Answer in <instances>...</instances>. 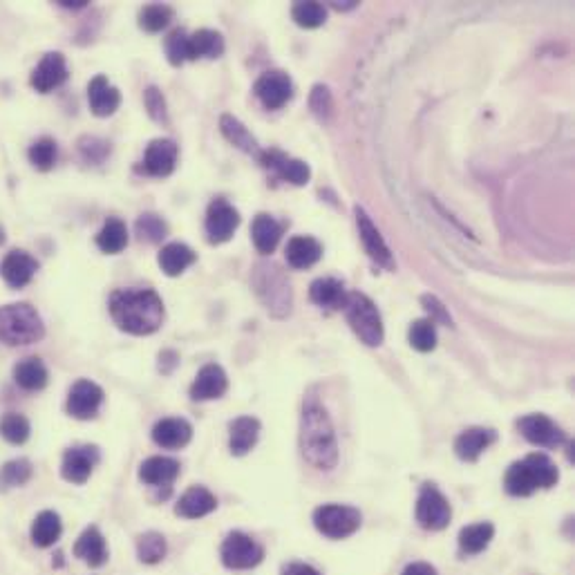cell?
I'll list each match as a JSON object with an SVG mask.
<instances>
[{
    "label": "cell",
    "instance_id": "1",
    "mask_svg": "<svg viewBox=\"0 0 575 575\" xmlns=\"http://www.w3.org/2000/svg\"><path fill=\"white\" fill-rule=\"evenodd\" d=\"M112 320L117 322L119 329L132 336L155 334L162 327L163 302L157 291L152 289H117L108 300Z\"/></svg>",
    "mask_w": 575,
    "mask_h": 575
},
{
    "label": "cell",
    "instance_id": "2",
    "mask_svg": "<svg viewBox=\"0 0 575 575\" xmlns=\"http://www.w3.org/2000/svg\"><path fill=\"white\" fill-rule=\"evenodd\" d=\"M300 453L319 470H331L339 461L334 425L327 410L316 399H309L302 408Z\"/></svg>",
    "mask_w": 575,
    "mask_h": 575
},
{
    "label": "cell",
    "instance_id": "3",
    "mask_svg": "<svg viewBox=\"0 0 575 575\" xmlns=\"http://www.w3.org/2000/svg\"><path fill=\"white\" fill-rule=\"evenodd\" d=\"M559 473L547 455L533 453L527 459L518 461L507 473V490L513 497H528L538 488H553L558 484Z\"/></svg>",
    "mask_w": 575,
    "mask_h": 575
},
{
    "label": "cell",
    "instance_id": "4",
    "mask_svg": "<svg viewBox=\"0 0 575 575\" xmlns=\"http://www.w3.org/2000/svg\"><path fill=\"white\" fill-rule=\"evenodd\" d=\"M46 336V325L29 302L0 307V343L9 347L32 345Z\"/></svg>",
    "mask_w": 575,
    "mask_h": 575
},
{
    "label": "cell",
    "instance_id": "5",
    "mask_svg": "<svg viewBox=\"0 0 575 575\" xmlns=\"http://www.w3.org/2000/svg\"><path fill=\"white\" fill-rule=\"evenodd\" d=\"M345 314L347 322L354 329V334L359 336L368 347H379L383 343V320H381L379 309L365 294H347L345 302Z\"/></svg>",
    "mask_w": 575,
    "mask_h": 575
},
{
    "label": "cell",
    "instance_id": "6",
    "mask_svg": "<svg viewBox=\"0 0 575 575\" xmlns=\"http://www.w3.org/2000/svg\"><path fill=\"white\" fill-rule=\"evenodd\" d=\"M314 527L329 539H345L361 527V513L351 507L325 504L314 510Z\"/></svg>",
    "mask_w": 575,
    "mask_h": 575
},
{
    "label": "cell",
    "instance_id": "7",
    "mask_svg": "<svg viewBox=\"0 0 575 575\" xmlns=\"http://www.w3.org/2000/svg\"><path fill=\"white\" fill-rule=\"evenodd\" d=\"M453 519V508L434 484H423L416 499V522L425 530H444Z\"/></svg>",
    "mask_w": 575,
    "mask_h": 575
},
{
    "label": "cell",
    "instance_id": "8",
    "mask_svg": "<svg viewBox=\"0 0 575 575\" xmlns=\"http://www.w3.org/2000/svg\"><path fill=\"white\" fill-rule=\"evenodd\" d=\"M220 555L226 569H233V571H246V569H254L262 562L265 549H262L254 538L235 530V533L226 535V539L222 542Z\"/></svg>",
    "mask_w": 575,
    "mask_h": 575
},
{
    "label": "cell",
    "instance_id": "9",
    "mask_svg": "<svg viewBox=\"0 0 575 575\" xmlns=\"http://www.w3.org/2000/svg\"><path fill=\"white\" fill-rule=\"evenodd\" d=\"M280 277H282L280 269H276V267H265V265L256 267L254 282H256L257 296H260L262 302L267 305V311H271V314H276V316L289 314V309H291L289 285L276 289V282L280 280Z\"/></svg>",
    "mask_w": 575,
    "mask_h": 575
},
{
    "label": "cell",
    "instance_id": "10",
    "mask_svg": "<svg viewBox=\"0 0 575 575\" xmlns=\"http://www.w3.org/2000/svg\"><path fill=\"white\" fill-rule=\"evenodd\" d=\"M518 428L528 444L539 445V448H559L567 441L562 428L555 421L549 419L547 414L522 416L518 421Z\"/></svg>",
    "mask_w": 575,
    "mask_h": 575
},
{
    "label": "cell",
    "instance_id": "11",
    "mask_svg": "<svg viewBox=\"0 0 575 575\" xmlns=\"http://www.w3.org/2000/svg\"><path fill=\"white\" fill-rule=\"evenodd\" d=\"M240 226V213L226 200H213L206 211V235L213 245L229 242Z\"/></svg>",
    "mask_w": 575,
    "mask_h": 575
},
{
    "label": "cell",
    "instance_id": "12",
    "mask_svg": "<svg viewBox=\"0 0 575 575\" xmlns=\"http://www.w3.org/2000/svg\"><path fill=\"white\" fill-rule=\"evenodd\" d=\"M177 155H180V148L172 139H155L148 143L139 171L152 177H168L175 171Z\"/></svg>",
    "mask_w": 575,
    "mask_h": 575
},
{
    "label": "cell",
    "instance_id": "13",
    "mask_svg": "<svg viewBox=\"0 0 575 575\" xmlns=\"http://www.w3.org/2000/svg\"><path fill=\"white\" fill-rule=\"evenodd\" d=\"M101 403H103V390L99 388L97 383H92V381L83 379V381H77V383L72 385V390H69L66 410L69 416H74V419L88 421L97 416Z\"/></svg>",
    "mask_w": 575,
    "mask_h": 575
},
{
    "label": "cell",
    "instance_id": "14",
    "mask_svg": "<svg viewBox=\"0 0 575 575\" xmlns=\"http://www.w3.org/2000/svg\"><path fill=\"white\" fill-rule=\"evenodd\" d=\"M99 459H101V455H99L97 445H77V448H69L63 455V479L69 484H86L90 479L92 470L97 468Z\"/></svg>",
    "mask_w": 575,
    "mask_h": 575
},
{
    "label": "cell",
    "instance_id": "15",
    "mask_svg": "<svg viewBox=\"0 0 575 575\" xmlns=\"http://www.w3.org/2000/svg\"><path fill=\"white\" fill-rule=\"evenodd\" d=\"M66 81H68V63L61 52H47L46 57L41 58V63L34 68L32 77H29V83H32L34 90L41 94L57 90V88H61Z\"/></svg>",
    "mask_w": 575,
    "mask_h": 575
},
{
    "label": "cell",
    "instance_id": "16",
    "mask_svg": "<svg viewBox=\"0 0 575 575\" xmlns=\"http://www.w3.org/2000/svg\"><path fill=\"white\" fill-rule=\"evenodd\" d=\"M254 92L262 101V106L269 108V110H277L294 97V83H291L289 74L276 69V72H267L257 78Z\"/></svg>",
    "mask_w": 575,
    "mask_h": 575
},
{
    "label": "cell",
    "instance_id": "17",
    "mask_svg": "<svg viewBox=\"0 0 575 575\" xmlns=\"http://www.w3.org/2000/svg\"><path fill=\"white\" fill-rule=\"evenodd\" d=\"M257 160H260V163L267 171H274L282 182H289V184L302 186L307 184L311 177L309 166H307L305 162L291 160V157H287L285 152L280 151H262Z\"/></svg>",
    "mask_w": 575,
    "mask_h": 575
},
{
    "label": "cell",
    "instance_id": "18",
    "mask_svg": "<svg viewBox=\"0 0 575 575\" xmlns=\"http://www.w3.org/2000/svg\"><path fill=\"white\" fill-rule=\"evenodd\" d=\"M37 271H38L37 257H32L27 251L21 249L9 251V254L3 257V262H0V276H3V280L7 282L9 287H14V289L27 287L29 282H32V277L37 276Z\"/></svg>",
    "mask_w": 575,
    "mask_h": 575
},
{
    "label": "cell",
    "instance_id": "19",
    "mask_svg": "<svg viewBox=\"0 0 575 575\" xmlns=\"http://www.w3.org/2000/svg\"><path fill=\"white\" fill-rule=\"evenodd\" d=\"M354 213H356V225H359V233H361V240H363L365 251H368L371 260L379 262L381 267L392 269V267H394V260H392V254H390L388 245H385L383 235H381V231L376 229L371 217L363 211V208L356 206Z\"/></svg>",
    "mask_w": 575,
    "mask_h": 575
},
{
    "label": "cell",
    "instance_id": "20",
    "mask_svg": "<svg viewBox=\"0 0 575 575\" xmlns=\"http://www.w3.org/2000/svg\"><path fill=\"white\" fill-rule=\"evenodd\" d=\"M226 390H229V379H226L225 370H222L220 365L211 363L197 371L195 381H193L191 385V399L193 401L220 399V396L226 394Z\"/></svg>",
    "mask_w": 575,
    "mask_h": 575
},
{
    "label": "cell",
    "instance_id": "21",
    "mask_svg": "<svg viewBox=\"0 0 575 575\" xmlns=\"http://www.w3.org/2000/svg\"><path fill=\"white\" fill-rule=\"evenodd\" d=\"M88 103L97 117H110L121 106V92L103 74H99L88 86Z\"/></svg>",
    "mask_w": 575,
    "mask_h": 575
},
{
    "label": "cell",
    "instance_id": "22",
    "mask_svg": "<svg viewBox=\"0 0 575 575\" xmlns=\"http://www.w3.org/2000/svg\"><path fill=\"white\" fill-rule=\"evenodd\" d=\"M497 441V433L490 428H468L455 439V453L461 461H477Z\"/></svg>",
    "mask_w": 575,
    "mask_h": 575
},
{
    "label": "cell",
    "instance_id": "23",
    "mask_svg": "<svg viewBox=\"0 0 575 575\" xmlns=\"http://www.w3.org/2000/svg\"><path fill=\"white\" fill-rule=\"evenodd\" d=\"M215 508H217L215 495L208 488H204V486H193V488H188L180 497L175 513L186 519H200L206 518V515L213 513Z\"/></svg>",
    "mask_w": 575,
    "mask_h": 575
},
{
    "label": "cell",
    "instance_id": "24",
    "mask_svg": "<svg viewBox=\"0 0 575 575\" xmlns=\"http://www.w3.org/2000/svg\"><path fill=\"white\" fill-rule=\"evenodd\" d=\"M193 439V428L191 423L184 419H162L157 421L155 428H152V441H155L160 448L166 450H180L188 445V441Z\"/></svg>",
    "mask_w": 575,
    "mask_h": 575
},
{
    "label": "cell",
    "instance_id": "25",
    "mask_svg": "<svg viewBox=\"0 0 575 575\" xmlns=\"http://www.w3.org/2000/svg\"><path fill=\"white\" fill-rule=\"evenodd\" d=\"M229 448L235 457H245L260 437V421L254 416H240L229 425Z\"/></svg>",
    "mask_w": 575,
    "mask_h": 575
},
{
    "label": "cell",
    "instance_id": "26",
    "mask_svg": "<svg viewBox=\"0 0 575 575\" xmlns=\"http://www.w3.org/2000/svg\"><path fill=\"white\" fill-rule=\"evenodd\" d=\"M287 262H289L294 269H309L316 262L320 260L322 246L316 237L309 235H296L291 237L289 245H287Z\"/></svg>",
    "mask_w": 575,
    "mask_h": 575
},
{
    "label": "cell",
    "instance_id": "27",
    "mask_svg": "<svg viewBox=\"0 0 575 575\" xmlns=\"http://www.w3.org/2000/svg\"><path fill=\"white\" fill-rule=\"evenodd\" d=\"M180 475V461L171 457H151L139 468V479L148 486H171Z\"/></svg>",
    "mask_w": 575,
    "mask_h": 575
},
{
    "label": "cell",
    "instance_id": "28",
    "mask_svg": "<svg viewBox=\"0 0 575 575\" xmlns=\"http://www.w3.org/2000/svg\"><path fill=\"white\" fill-rule=\"evenodd\" d=\"M74 555L90 567H103L108 559V547L97 527L86 528L74 544Z\"/></svg>",
    "mask_w": 575,
    "mask_h": 575
},
{
    "label": "cell",
    "instance_id": "29",
    "mask_svg": "<svg viewBox=\"0 0 575 575\" xmlns=\"http://www.w3.org/2000/svg\"><path fill=\"white\" fill-rule=\"evenodd\" d=\"M309 298L314 305L325 307V309H343L347 302V291L343 282L336 277H319L311 282Z\"/></svg>",
    "mask_w": 575,
    "mask_h": 575
},
{
    "label": "cell",
    "instance_id": "30",
    "mask_svg": "<svg viewBox=\"0 0 575 575\" xmlns=\"http://www.w3.org/2000/svg\"><path fill=\"white\" fill-rule=\"evenodd\" d=\"M47 368L41 359L37 356H29V359L18 361L14 365V381H16L18 388H23L25 392H38L47 385Z\"/></svg>",
    "mask_w": 575,
    "mask_h": 575
},
{
    "label": "cell",
    "instance_id": "31",
    "mask_svg": "<svg viewBox=\"0 0 575 575\" xmlns=\"http://www.w3.org/2000/svg\"><path fill=\"white\" fill-rule=\"evenodd\" d=\"M251 237H254L256 249L260 251L262 256H269V254H274L277 242H280L282 226L277 225L271 215L260 213V215L254 220V225H251Z\"/></svg>",
    "mask_w": 575,
    "mask_h": 575
},
{
    "label": "cell",
    "instance_id": "32",
    "mask_svg": "<svg viewBox=\"0 0 575 575\" xmlns=\"http://www.w3.org/2000/svg\"><path fill=\"white\" fill-rule=\"evenodd\" d=\"M195 257L197 256L193 254L191 246L182 245V242H171V245H166L160 251V257H157V260H160L163 274L175 277V276L184 274L188 267L195 262Z\"/></svg>",
    "mask_w": 575,
    "mask_h": 575
},
{
    "label": "cell",
    "instance_id": "33",
    "mask_svg": "<svg viewBox=\"0 0 575 575\" xmlns=\"http://www.w3.org/2000/svg\"><path fill=\"white\" fill-rule=\"evenodd\" d=\"M61 533H63L61 518H58L54 510H43V513L37 515V519H34L32 524V544L38 549H47L58 542Z\"/></svg>",
    "mask_w": 575,
    "mask_h": 575
},
{
    "label": "cell",
    "instance_id": "34",
    "mask_svg": "<svg viewBox=\"0 0 575 575\" xmlns=\"http://www.w3.org/2000/svg\"><path fill=\"white\" fill-rule=\"evenodd\" d=\"M191 61L195 58H220L225 54V38L215 29H200L188 37Z\"/></svg>",
    "mask_w": 575,
    "mask_h": 575
},
{
    "label": "cell",
    "instance_id": "35",
    "mask_svg": "<svg viewBox=\"0 0 575 575\" xmlns=\"http://www.w3.org/2000/svg\"><path fill=\"white\" fill-rule=\"evenodd\" d=\"M220 131H222V135H225L226 141L233 143V146H235V148H240V151L249 152V155L260 157L262 151H260V148H257L256 137L251 135L249 131H246V126L237 117L222 115L220 117Z\"/></svg>",
    "mask_w": 575,
    "mask_h": 575
},
{
    "label": "cell",
    "instance_id": "36",
    "mask_svg": "<svg viewBox=\"0 0 575 575\" xmlns=\"http://www.w3.org/2000/svg\"><path fill=\"white\" fill-rule=\"evenodd\" d=\"M495 538V527L490 522L470 524L459 533V551L464 555H477L488 549L490 539Z\"/></svg>",
    "mask_w": 575,
    "mask_h": 575
},
{
    "label": "cell",
    "instance_id": "37",
    "mask_svg": "<svg viewBox=\"0 0 575 575\" xmlns=\"http://www.w3.org/2000/svg\"><path fill=\"white\" fill-rule=\"evenodd\" d=\"M97 246L108 256L121 254L128 246V229L119 217H108L103 229L97 233Z\"/></svg>",
    "mask_w": 575,
    "mask_h": 575
},
{
    "label": "cell",
    "instance_id": "38",
    "mask_svg": "<svg viewBox=\"0 0 575 575\" xmlns=\"http://www.w3.org/2000/svg\"><path fill=\"white\" fill-rule=\"evenodd\" d=\"M166 539H163L162 533H143L139 535L137 539V555L143 564H160L163 558H166Z\"/></svg>",
    "mask_w": 575,
    "mask_h": 575
},
{
    "label": "cell",
    "instance_id": "39",
    "mask_svg": "<svg viewBox=\"0 0 575 575\" xmlns=\"http://www.w3.org/2000/svg\"><path fill=\"white\" fill-rule=\"evenodd\" d=\"M32 433V425L18 413H7L0 419V437L12 445H23L29 439Z\"/></svg>",
    "mask_w": 575,
    "mask_h": 575
},
{
    "label": "cell",
    "instance_id": "40",
    "mask_svg": "<svg viewBox=\"0 0 575 575\" xmlns=\"http://www.w3.org/2000/svg\"><path fill=\"white\" fill-rule=\"evenodd\" d=\"M29 163H32L37 171H52L54 163H57V157H58V148H57V141L49 137H41L37 139V141L29 146Z\"/></svg>",
    "mask_w": 575,
    "mask_h": 575
},
{
    "label": "cell",
    "instance_id": "41",
    "mask_svg": "<svg viewBox=\"0 0 575 575\" xmlns=\"http://www.w3.org/2000/svg\"><path fill=\"white\" fill-rule=\"evenodd\" d=\"M32 464L27 459H12L0 468V490L25 486L32 479Z\"/></svg>",
    "mask_w": 575,
    "mask_h": 575
},
{
    "label": "cell",
    "instance_id": "42",
    "mask_svg": "<svg viewBox=\"0 0 575 575\" xmlns=\"http://www.w3.org/2000/svg\"><path fill=\"white\" fill-rule=\"evenodd\" d=\"M172 16H175V12H172L168 5H146V7L139 12V25H141V29H146V32L155 34L166 29L168 25H171Z\"/></svg>",
    "mask_w": 575,
    "mask_h": 575
},
{
    "label": "cell",
    "instance_id": "43",
    "mask_svg": "<svg viewBox=\"0 0 575 575\" xmlns=\"http://www.w3.org/2000/svg\"><path fill=\"white\" fill-rule=\"evenodd\" d=\"M410 345L414 347L416 351H433L437 347V329H434V322L430 320H416L413 322L408 331Z\"/></svg>",
    "mask_w": 575,
    "mask_h": 575
},
{
    "label": "cell",
    "instance_id": "44",
    "mask_svg": "<svg viewBox=\"0 0 575 575\" xmlns=\"http://www.w3.org/2000/svg\"><path fill=\"white\" fill-rule=\"evenodd\" d=\"M135 229L139 240L148 242V245H157V242H162L168 233L166 222H163L160 215H152V213H146V215L139 217Z\"/></svg>",
    "mask_w": 575,
    "mask_h": 575
},
{
    "label": "cell",
    "instance_id": "45",
    "mask_svg": "<svg viewBox=\"0 0 575 575\" xmlns=\"http://www.w3.org/2000/svg\"><path fill=\"white\" fill-rule=\"evenodd\" d=\"M291 16L300 27L314 29L327 21V9L320 3H296L291 9Z\"/></svg>",
    "mask_w": 575,
    "mask_h": 575
},
{
    "label": "cell",
    "instance_id": "46",
    "mask_svg": "<svg viewBox=\"0 0 575 575\" xmlns=\"http://www.w3.org/2000/svg\"><path fill=\"white\" fill-rule=\"evenodd\" d=\"M166 54L171 66H182V63L191 61V49H188V34L184 29H175L171 37L166 38Z\"/></svg>",
    "mask_w": 575,
    "mask_h": 575
},
{
    "label": "cell",
    "instance_id": "47",
    "mask_svg": "<svg viewBox=\"0 0 575 575\" xmlns=\"http://www.w3.org/2000/svg\"><path fill=\"white\" fill-rule=\"evenodd\" d=\"M143 106H146L148 115H151L152 121L168 123L166 99H163V94H162L160 88H155V86L146 88V92H143Z\"/></svg>",
    "mask_w": 575,
    "mask_h": 575
},
{
    "label": "cell",
    "instance_id": "48",
    "mask_svg": "<svg viewBox=\"0 0 575 575\" xmlns=\"http://www.w3.org/2000/svg\"><path fill=\"white\" fill-rule=\"evenodd\" d=\"M311 110L320 121H329L331 112H334V101H331V94L325 86H316L311 90Z\"/></svg>",
    "mask_w": 575,
    "mask_h": 575
},
{
    "label": "cell",
    "instance_id": "49",
    "mask_svg": "<svg viewBox=\"0 0 575 575\" xmlns=\"http://www.w3.org/2000/svg\"><path fill=\"white\" fill-rule=\"evenodd\" d=\"M421 302H423V309L430 314V322H441V325H448L453 327V319H450L448 309H445L444 305H441L437 296H421Z\"/></svg>",
    "mask_w": 575,
    "mask_h": 575
},
{
    "label": "cell",
    "instance_id": "50",
    "mask_svg": "<svg viewBox=\"0 0 575 575\" xmlns=\"http://www.w3.org/2000/svg\"><path fill=\"white\" fill-rule=\"evenodd\" d=\"M401 575H437V569L428 562H413L403 569Z\"/></svg>",
    "mask_w": 575,
    "mask_h": 575
},
{
    "label": "cell",
    "instance_id": "51",
    "mask_svg": "<svg viewBox=\"0 0 575 575\" xmlns=\"http://www.w3.org/2000/svg\"><path fill=\"white\" fill-rule=\"evenodd\" d=\"M285 575H320V573L316 571L314 567H309V564H289V567L285 569Z\"/></svg>",
    "mask_w": 575,
    "mask_h": 575
},
{
    "label": "cell",
    "instance_id": "52",
    "mask_svg": "<svg viewBox=\"0 0 575 575\" xmlns=\"http://www.w3.org/2000/svg\"><path fill=\"white\" fill-rule=\"evenodd\" d=\"M58 5H61V7H66V9H81V7H86V0H58Z\"/></svg>",
    "mask_w": 575,
    "mask_h": 575
},
{
    "label": "cell",
    "instance_id": "53",
    "mask_svg": "<svg viewBox=\"0 0 575 575\" xmlns=\"http://www.w3.org/2000/svg\"><path fill=\"white\" fill-rule=\"evenodd\" d=\"M5 242V233H3V229H0V245H3Z\"/></svg>",
    "mask_w": 575,
    "mask_h": 575
}]
</instances>
